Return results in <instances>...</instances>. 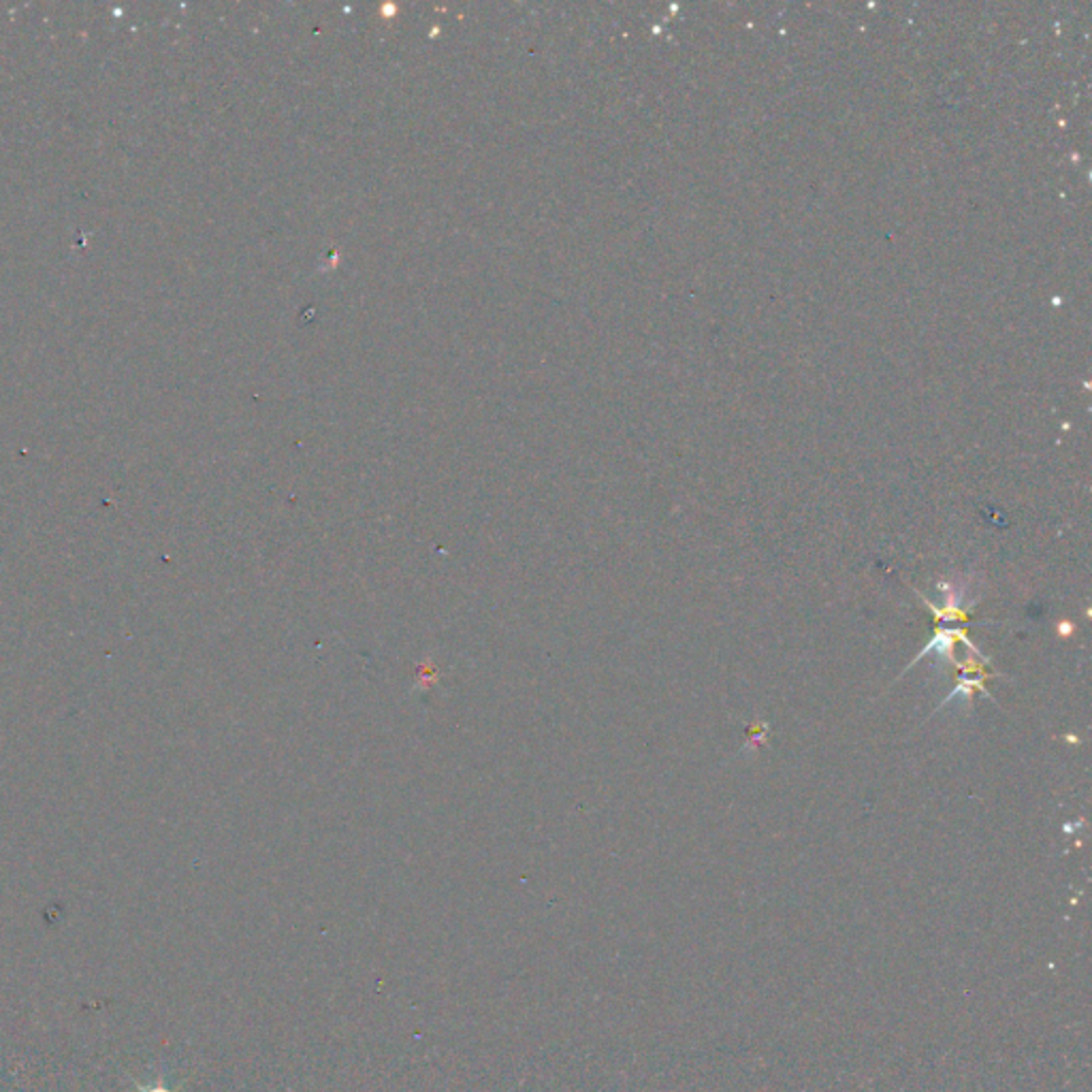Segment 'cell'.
Here are the masks:
<instances>
[{"mask_svg": "<svg viewBox=\"0 0 1092 1092\" xmlns=\"http://www.w3.org/2000/svg\"><path fill=\"white\" fill-rule=\"evenodd\" d=\"M137 1090L139 1092H174L165 1081H154V1084H141V1081H135Z\"/></svg>", "mask_w": 1092, "mask_h": 1092, "instance_id": "obj_1", "label": "cell"}]
</instances>
